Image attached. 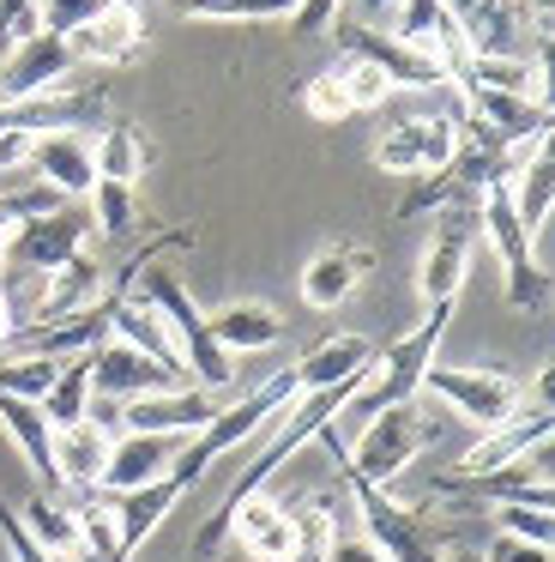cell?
<instances>
[{"label": "cell", "instance_id": "6da1fadb", "mask_svg": "<svg viewBox=\"0 0 555 562\" xmlns=\"http://www.w3.org/2000/svg\"><path fill=\"white\" fill-rule=\"evenodd\" d=\"M127 296H139L145 308H157V321L169 327V339H175L181 363H188L193 387L224 393L229 381H236V357H229L224 345L212 339V327H205V308L193 303V291L181 284V272H169L163 260H157V267H145L139 279H133Z\"/></svg>", "mask_w": 555, "mask_h": 562}, {"label": "cell", "instance_id": "7a4b0ae2", "mask_svg": "<svg viewBox=\"0 0 555 562\" xmlns=\"http://www.w3.org/2000/svg\"><path fill=\"white\" fill-rule=\"evenodd\" d=\"M302 393H296V375L290 369H278L272 381H260L253 393H241L236 405H224V412H212L205 417V429H193L188 436V448L175 453V465H169V477H181V490H193L205 477V465H217L224 453H236L241 441H253V436H265V429L278 424V417L296 405Z\"/></svg>", "mask_w": 555, "mask_h": 562}, {"label": "cell", "instance_id": "3957f363", "mask_svg": "<svg viewBox=\"0 0 555 562\" xmlns=\"http://www.w3.org/2000/svg\"><path fill=\"white\" fill-rule=\"evenodd\" d=\"M314 441H326L338 460V472H356L362 484H393L398 472H410L417 465V453L434 441V429L417 417V405H386V412L362 417V436L350 441V448H338V424H326Z\"/></svg>", "mask_w": 555, "mask_h": 562}, {"label": "cell", "instance_id": "277c9868", "mask_svg": "<svg viewBox=\"0 0 555 562\" xmlns=\"http://www.w3.org/2000/svg\"><path fill=\"white\" fill-rule=\"evenodd\" d=\"M446 321H453V303H434L429 315L405 333V339H393L386 351H374L369 381L350 393V405L338 417H374V412H386V405H410V400H417V393H422V369L434 363V351H441V339H446Z\"/></svg>", "mask_w": 555, "mask_h": 562}, {"label": "cell", "instance_id": "5b68a950", "mask_svg": "<svg viewBox=\"0 0 555 562\" xmlns=\"http://www.w3.org/2000/svg\"><path fill=\"white\" fill-rule=\"evenodd\" d=\"M422 393H434V400L446 405L453 417H465L471 429H507V424H519L525 417V405H531V393L519 387L513 375H501V369H446V363H429L422 369ZM537 405H550V400H537ZM531 405V412H537Z\"/></svg>", "mask_w": 555, "mask_h": 562}, {"label": "cell", "instance_id": "8992f818", "mask_svg": "<svg viewBox=\"0 0 555 562\" xmlns=\"http://www.w3.org/2000/svg\"><path fill=\"white\" fill-rule=\"evenodd\" d=\"M477 231H483V243L495 248V260H501L507 303L513 308H543L550 303V272L537 267V255H531V231L513 218L507 182H495V188L477 194Z\"/></svg>", "mask_w": 555, "mask_h": 562}, {"label": "cell", "instance_id": "52a82bcc", "mask_svg": "<svg viewBox=\"0 0 555 562\" xmlns=\"http://www.w3.org/2000/svg\"><path fill=\"white\" fill-rule=\"evenodd\" d=\"M471 255H477V194H458L434 212V236L422 248V267H417V291L422 303H458L471 279Z\"/></svg>", "mask_w": 555, "mask_h": 562}, {"label": "cell", "instance_id": "ba28073f", "mask_svg": "<svg viewBox=\"0 0 555 562\" xmlns=\"http://www.w3.org/2000/svg\"><path fill=\"white\" fill-rule=\"evenodd\" d=\"M338 477H344L350 502H356V514H362V538H369L386 562H441V544H434V532L422 526L417 508L393 502L381 484H362L356 472H338Z\"/></svg>", "mask_w": 555, "mask_h": 562}, {"label": "cell", "instance_id": "9c48e42d", "mask_svg": "<svg viewBox=\"0 0 555 562\" xmlns=\"http://www.w3.org/2000/svg\"><path fill=\"white\" fill-rule=\"evenodd\" d=\"M326 37L338 43V55H356V61L381 67L393 91H453V79H446L441 67L417 49V43L393 37V31H381V25H350V19L338 13Z\"/></svg>", "mask_w": 555, "mask_h": 562}, {"label": "cell", "instance_id": "30bf717a", "mask_svg": "<svg viewBox=\"0 0 555 562\" xmlns=\"http://www.w3.org/2000/svg\"><path fill=\"white\" fill-rule=\"evenodd\" d=\"M374 170L386 176H434L458 158V115H410L374 139Z\"/></svg>", "mask_w": 555, "mask_h": 562}, {"label": "cell", "instance_id": "8fae6325", "mask_svg": "<svg viewBox=\"0 0 555 562\" xmlns=\"http://www.w3.org/2000/svg\"><path fill=\"white\" fill-rule=\"evenodd\" d=\"M84 236H91V212L84 206H60L55 218H31L12 231L0 267L19 272V279H48L55 267H67L72 255H84Z\"/></svg>", "mask_w": 555, "mask_h": 562}, {"label": "cell", "instance_id": "7c38bea8", "mask_svg": "<svg viewBox=\"0 0 555 562\" xmlns=\"http://www.w3.org/2000/svg\"><path fill=\"white\" fill-rule=\"evenodd\" d=\"M72 67H79L72 43L55 37V31H36V37L12 43V49L0 55V103H31V98H48V91L79 86Z\"/></svg>", "mask_w": 555, "mask_h": 562}, {"label": "cell", "instance_id": "4fadbf2b", "mask_svg": "<svg viewBox=\"0 0 555 562\" xmlns=\"http://www.w3.org/2000/svg\"><path fill=\"white\" fill-rule=\"evenodd\" d=\"M369 272H374V248L338 236V243H326L320 255L302 267V303L320 308V315H332L338 303H350V296L369 284Z\"/></svg>", "mask_w": 555, "mask_h": 562}, {"label": "cell", "instance_id": "5bb4252c", "mask_svg": "<svg viewBox=\"0 0 555 562\" xmlns=\"http://www.w3.org/2000/svg\"><path fill=\"white\" fill-rule=\"evenodd\" d=\"M181 448H188V436H139V429H115L97 490H103V496H121V490L151 484V477H163L169 465H175Z\"/></svg>", "mask_w": 555, "mask_h": 562}, {"label": "cell", "instance_id": "9a60e30c", "mask_svg": "<svg viewBox=\"0 0 555 562\" xmlns=\"http://www.w3.org/2000/svg\"><path fill=\"white\" fill-rule=\"evenodd\" d=\"M212 393L193 387V381H181V387H163V393H145V400H127L121 405L115 424L121 429H139V436H193V429H205V417H212Z\"/></svg>", "mask_w": 555, "mask_h": 562}, {"label": "cell", "instance_id": "2e32d148", "mask_svg": "<svg viewBox=\"0 0 555 562\" xmlns=\"http://www.w3.org/2000/svg\"><path fill=\"white\" fill-rule=\"evenodd\" d=\"M72 55L91 67H121L133 61V55L145 49V13H139V0H103V13L91 19V25L72 31Z\"/></svg>", "mask_w": 555, "mask_h": 562}, {"label": "cell", "instance_id": "e0dca14e", "mask_svg": "<svg viewBox=\"0 0 555 562\" xmlns=\"http://www.w3.org/2000/svg\"><path fill=\"white\" fill-rule=\"evenodd\" d=\"M84 363H91V393H109V400H121V405L145 400V393H163V387H181L175 375H163L151 357H139L133 345H121V339L91 345Z\"/></svg>", "mask_w": 555, "mask_h": 562}, {"label": "cell", "instance_id": "ac0fdd59", "mask_svg": "<svg viewBox=\"0 0 555 562\" xmlns=\"http://www.w3.org/2000/svg\"><path fill=\"white\" fill-rule=\"evenodd\" d=\"M0 429L12 436V448L24 453L36 477V496H60V472H55V429H48L43 405L19 400V393H0Z\"/></svg>", "mask_w": 555, "mask_h": 562}, {"label": "cell", "instance_id": "d6986e66", "mask_svg": "<svg viewBox=\"0 0 555 562\" xmlns=\"http://www.w3.org/2000/svg\"><path fill=\"white\" fill-rule=\"evenodd\" d=\"M181 496H188V490H181V477H169V472L151 477V484H139V490L109 496V508H115V557L133 562V550H139L157 526H163V514L175 508Z\"/></svg>", "mask_w": 555, "mask_h": 562}, {"label": "cell", "instance_id": "ffe728a7", "mask_svg": "<svg viewBox=\"0 0 555 562\" xmlns=\"http://www.w3.org/2000/svg\"><path fill=\"white\" fill-rule=\"evenodd\" d=\"M24 164H31L36 182H48L60 200H84L97 188V164H91V139L84 134H36Z\"/></svg>", "mask_w": 555, "mask_h": 562}, {"label": "cell", "instance_id": "44dd1931", "mask_svg": "<svg viewBox=\"0 0 555 562\" xmlns=\"http://www.w3.org/2000/svg\"><path fill=\"white\" fill-rule=\"evenodd\" d=\"M543 441H550V405L525 412L519 424H507V429H489V436H483L446 477H489V472H507V465H519L531 448H543Z\"/></svg>", "mask_w": 555, "mask_h": 562}, {"label": "cell", "instance_id": "7402d4cb", "mask_svg": "<svg viewBox=\"0 0 555 562\" xmlns=\"http://www.w3.org/2000/svg\"><path fill=\"white\" fill-rule=\"evenodd\" d=\"M229 544L248 562H290V508L272 502L265 490H253L229 520Z\"/></svg>", "mask_w": 555, "mask_h": 562}, {"label": "cell", "instance_id": "603a6c76", "mask_svg": "<svg viewBox=\"0 0 555 562\" xmlns=\"http://www.w3.org/2000/svg\"><path fill=\"white\" fill-rule=\"evenodd\" d=\"M369 363H374V345L362 333H332L314 351H302L290 363V375H296V393H314V387H338L344 375H362Z\"/></svg>", "mask_w": 555, "mask_h": 562}, {"label": "cell", "instance_id": "cb8c5ba5", "mask_svg": "<svg viewBox=\"0 0 555 562\" xmlns=\"http://www.w3.org/2000/svg\"><path fill=\"white\" fill-rule=\"evenodd\" d=\"M109 339H121V345H133L139 357H151L163 375H188V363H181V351H175V339H169V327L157 321V308H145L139 296H121L115 303V315H109Z\"/></svg>", "mask_w": 555, "mask_h": 562}, {"label": "cell", "instance_id": "d4e9b609", "mask_svg": "<svg viewBox=\"0 0 555 562\" xmlns=\"http://www.w3.org/2000/svg\"><path fill=\"white\" fill-rule=\"evenodd\" d=\"M109 441H115V429L97 424V417H84V424H72V429H55V472H60V490H97L103 460H109Z\"/></svg>", "mask_w": 555, "mask_h": 562}, {"label": "cell", "instance_id": "484cf974", "mask_svg": "<svg viewBox=\"0 0 555 562\" xmlns=\"http://www.w3.org/2000/svg\"><path fill=\"white\" fill-rule=\"evenodd\" d=\"M205 327H212V339L224 345L229 357L272 351V345L284 339V321H278V308H265V303H224L217 315H205Z\"/></svg>", "mask_w": 555, "mask_h": 562}, {"label": "cell", "instance_id": "4316f807", "mask_svg": "<svg viewBox=\"0 0 555 562\" xmlns=\"http://www.w3.org/2000/svg\"><path fill=\"white\" fill-rule=\"evenodd\" d=\"M97 164V182H121V188H139V176L151 170V139L139 134L133 122H109L91 146Z\"/></svg>", "mask_w": 555, "mask_h": 562}, {"label": "cell", "instance_id": "83f0119b", "mask_svg": "<svg viewBox=\"0 0 555 562\" xmlns=\"http://www.w3.org/2000/svg\"><path fill=\"white\" fill-rule=\"evenodd\" d=\"M97 291H103V267H97L91 255H72L67 267L48 272L43 296H36V321H31V327H48V321L72 315V308L97 303Z\"/></svg>", "mask_w": 555, "mask_h": 562}, {"label": "cell", "instance_id": "f1b7e54d", "mask_svg": "<svg viewBox=\"0 0 555 562\" xmlns=\"http://www.w3.org/2000/svg\"><path fill=\"white\" fill-rule=\"evenodd\" d=\"M91 363L84 357H60V369H55V381H48V393L36 405H43V417H48V429H72V424H84L91 417Z\"/></svg>", "mask_w": 555, "mask_h": 562}, {"label": "cell", "instance_id": "f546056e", "mask_svg": "<svg viewBox=\"0 0 555 562\" xmlns=\"http://www.w3.org/2000/svg\"><path fill=\"white\" fill-rule=\"evenodd\" d=\"M507 200H513V218L525 224L531 243H537V231L550 224V206H555V164H550V146L525 158V170L507 182Z\"/></svg>", "mask_w": 555, "mask_h": 562}, {"label": "cell", "instance_id": "4dcf8cb0", "mask_svg": "<svg viewBox=\"0 0 555 562\" xmlns=\"http://www.w3.org/2000/svg\"><path fill=\"white\" fill-rule=\"evenodd\" d=\"M19 520H24V532H31L55 562L72 557V550H84V544H79V514H72L60 496H31V502L19 508Z\"/></svg>", "mask_w": 555, "mask_h": 562}, {"label": "cell", "instance_id": "1f68e13d", "mask_svg": "<svg viewBox=\"0 0 555 562\" xmlns=\"http://www.w3.org/2000/svg\"><path fill=\"white\" fill-rule=\"evenodd\" d=\"M332 538H338V526H332V514H326V490L290 508V562H326Z\"/></svg>", "mask_w": 555, "mask_h": 562}, {"label": "cell", "instance_id": "d6a6232c", "mask_svg": "<svg viewBox=\"0 0 555 562\" xmlns=\"http://www.w3.org/2000/svg\"><path fill=\"white\" fill-rule=\"evenodd\" d=\"M188 19H217V25H265V19H290L296 0H163Z\"/></svg>", "mask_w": 555, "mask_h": 562}, {"label": "cell", "instance_id": "836d02e7", "mask_svg": "<svg viewBox=\"0 0 555 562\" xmlns=\"http://www.w3.org/2000/svg\"><path fill=\"white\" fill-rule=\"evenodd\" d=\"M84 212H91V231H103L109 243H121V236H133V224H139V188L97 182L91 194H84Z\"/></svg>", "mask_w": 555, "mask_h": 562}, {"label": "cell", "instance_id": "e575fe53", "mask_svg": "<svg viewBox=\"0 0 555 562\" xmlns=\"http://www.w3.org/2000/svg\"><path fill=\"white\" fill-rule=\"evenodd\" d=\"M338 86H344V98H350V115H369V110H381V103L393 98V86H386L381 67L356 61V55H338Z\"/></svg>", "mask_w": 555, "mask_h": 562}, {"label": "cell", "instance_id": "d590c367", "mask_svg": "<svg viewBox=\"0 0 555 562\" xmlns=\"http://www.w3.org/2000/svg\"><path fill=\"white\" fill-rule=\"evenodd\" d=\"M446 200H458V182H453V170L410 176V194L393 206V218H398V224H410V218H422V212H441Z\"/></svg>", "mask_w": 555, "mask_h": 562}, {"label": "cell", "instance_id": "8d00e7d4", "mask_svg": "<svg viewBox=\"0 0 555 562\" xmlns=\"http://www.w3.org/2000/svg\"><path fill=\"white\" fill-rule=\"evenodd\" d=\"M489 520H495V532L525 538V544H543V550H550V538H555V520H550V514H543V508H519V502H495Z\"/></svg>", "mask_w": 555, "mask_h": 562}, {"label": "cell", "instance_id": "74e56055", "mask_svg": "<svg viewBox=\"0 0 555 562\" xmlns=\"http://www.w3.org/2000/svg\"><path fill=\"white\" fill-rule=\"evenodd\" d=\"M302 110H308L314 122H326V127H338L350 115V98H344V86H338V61L302 86Z\"/></svg>", "mask_w": 555, "mask_h": 562}, {"label": "cell", "instance_id": "f35d334b", "mask_svg": "<svg viewBox=\"0 0 555 562\" xmlns=\"http://www.w3.org/2000/svg\"><path fill=\"white\" fill-rule=\"evenodd\" d=\"M97 13H103V0H36V25L55 31V37H72V31L91 25Z\"/></svg>", "mask_w": 555, "mask_h": 562}, {"label": "cell", "instance_id": "ab89813d", "mask_svg": "<svg viewBox=\"0 0 555 562\" xmlns=\"http://www.w3.org/2000/svg\"><path fill=\"white\" fill-rule=\"evenodd\" d=\"M0 200H7V212H12V218H19V224H31V218H55L60 206H72V200H60V194H55V188H48V182L12 188V194H0Z\"/></svg>", "mask_w": 555, "mask_h": 562}, {"label": "cell", "instance_id": "60d3db41", "mask_svg": "<svg viewBox=\"0 0 555 562\" xmlns=\"http://www.w3.org/2000/svg\"><path fill=\"white\" fill-rule=\"evenodd\" d=\"M36 0H0V55L12 49V43H24V37H36Z\"/></svg>", "mask_w": 555, "mask_h": 562}, {"label": "cell", "instance_id": "b9f144b4", "mask_svg": "<svg viewBox=\"0 0 555 562\" xmlns=\"http://www.w3.org/2000/svg\"><path fill=\"white\" fill-rule=\"evenodd\" d=\"M338 13H344V0H296V13H290V31H302V37H326Z\"/></svg>", "mask_w": 555, "mask_h": 562}, {"label": "cell", "instance_id": "7bdbcfd3", "mask_svg": "<svg viewBox=\"0 0 555 562\" xmlns=\"http://www.w3.org/2000/svg\"><path fill=\"white\" fill-rule=\"evenodd\" d=\"M0 538H7L12 562H55V557H48V550L31 538V532H24V520H19L12 508H0Z\"/></svg>", "mask_w": 555, "mask_h": 562}, {"label": "cell", "instance_id": "ee69618b", "mask_svg": "<svg viewBox=\"0 0 555 562\" xmlns=\"http://www.w3.org/2000/svg\"><path fill=\"white\" fill-rule=\"evenodd\" d=\"M483 562H550V550H543V544H525V538L495 532L489 550H483Z\"/></svg>", "mask_w": 555, "mask_h": 562}, {"label": "cell", "instance_id": "f6af8a7d", "mask_svg": "<svg viewBox=\"0 0 555 562\" xmlns=\"http://www.w3.org/2000/svg\"><path fill=\"white\" fill-rule=\"evenodd\" d=\"M31 139H36V134L0 127V176H7V170H24V158H31Z\"/></svg>", "mask_w": 555, "mask_h": 562}, {"label": "cell", "instance_id": "bcb514c9", "mask_svg": "<svg viewBox=\"0 0 555 562\" xmlns=\"http://www.w3.org/2000/svg\"><path fill=\"white\" fill-rule=\"evenodd\" d=\"M326 562H386V557H381V550H374L369 538L356 532V538H332V550H326Z\"/></svg>", "mask_w": 555, "mask_h": 562}, {"label": "cell", "instance_id": "7dc6e473", "mask_svg": "<svg viewBox=\"0 0 555 562\" xmlns=\"http://www.w3.org/2000/svg\"><path fill=\"white\" fill-rule=\"evenodd\" d=\"M12 231H19V218L7 212V200H0V255H7V243H12Z\"/></svg>", "mask_w": 555, "mask_h": 562}, {"label": "cell", "instance_id": "c3c4849f", "mask_svg": "<svg viewBox=\"0 0 555 562\" xmlns=\"http://www.w3.org/2000/svg\"><path fill=\"white\" fill-rule=\"evenodd\" d=\"M356 7H362L369 19H381V13H398V0H356Z\"/></svg>", "mask_w": 555, "mask_h": 562}, {"label": "cell", "instance_id": "681fc988", "mask_svg": "<svg viewBox=\"0 0 555 562\" xmlns=\"http://www.w3.org/2000/svg\"><path fill=\"white\" fill-rule=\"evenodd\" d=\"M441 562H483V557H471V550H441Z\"/></svg>", "mask_w": 555, "mask_h": 562}]
</instances>
